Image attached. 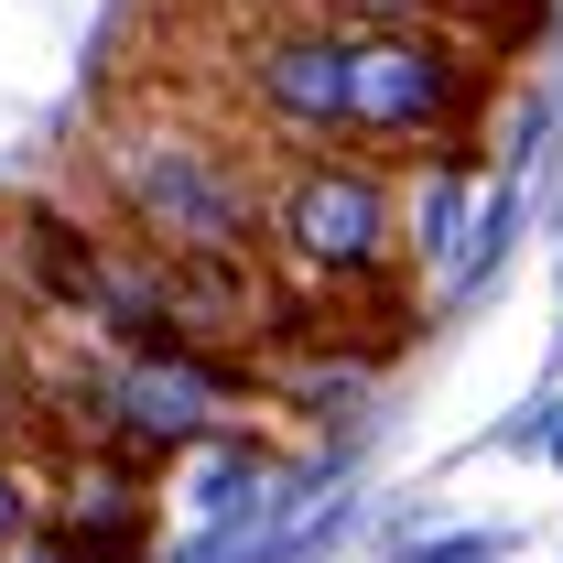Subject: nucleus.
<instances>
[{
	"mask_svg": "<svg viewBox=\"0 0 563 563\" xmlns=\"http://www.w3.org/2000/svg\"><path fill=\"white\" fill-rule=\"evenodd\" d=\"M163 87L217 98L261 152H325L379 174H466L488 152L498 55L444 33L314 22V11H196Z\"/></svg>",
	"mask_w": 563,
	"mask_h": 563,
	"instance_id": "f257e3e1",
	"label": "nucleus"
},
{
	"mask_svg": "<svg viewBox=\"0 0 563 563\" xmlns=\"http://www.w3.org/2000/svg\"><path fill=\"white\" fill-rule=\"evenodd\" d=\"M261 174L272 152L196 87H120L87 131L98 217L163 272H250L261 261Z\"/></svg>",
	"mask_w": 563,
	"mask_h": 563,
	"instance_id": "f03ea898",
	"label": "nucleus"
},
{
	"mask_svg": "<svg viewBox=\"0 0 563 563\" xmlns=\"http://www.w3.org/2000/svg\"><path fill=\"white\" fill-rule=\"evenodd\" d=\"M401 174L379 163H325V152H272L261 174V261L282 292H379L401 282Z\"/></svg>",
	"mask_w": 563,
	"mask_h": 563,
	"instance_id": "7ed1b4c3",
	"label": "nucleus"
},
{
	"mask_svg": "<svg viewBox=\"0 0 563 563\" xmlns=\"http://www.w3.org/2000/svg\"><path fill=\"white\" fill-rule=\"evenodd\" d=\"M141 542H152L141 498H120L109 466H87V498L66 488V520H55V563H141Z\"/></svg>",
	"mask_w": 563,
	"mask_h": 563,
	"instance_id": "20e7f679",
	"label": "nucleus"
},
{
	"mask_svg": "<svg viewBox=\"0 0 563 563\" xmlns=\"http://www.w3.org/2000/svg\"><path fill=\"white\" fill-rule=\"evenodd\" d=\"M33 531H44V455H22L0 433V553H22Z\"/></svg>",
	"mask_w": 563,
	"mask_h": 563,
	"instance_id": "39448f33",
	"label": "nucleus"
}]
</instances>
